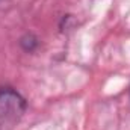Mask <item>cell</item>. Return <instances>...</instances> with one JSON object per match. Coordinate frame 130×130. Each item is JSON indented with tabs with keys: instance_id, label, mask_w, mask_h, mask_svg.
Returning <instances> with one entry per match:
<instances>
[{
	"instance_id": "6da1fadb",
	"label": "cell",
	"mask_w": 130,
	"mask_h": 130,
	"mask_svg": "<svg viewBox=\"0 0 130 130\" xmlns=\"http://www.w3.org/2000/svg\"><path fill=\"white\" fill-rule=\"evenodd\" d=\"M26 101L17 91L5 88L0 91V130H12L23 118Z\"/></svg>"
},
{
	"instance_id": "7a4b0ae2",
	"label": "cell",
	"mask_w": 130,
	"mask_h": 130,
	"mask_svg": "<svg viewBox=\"0 0 130 130\" xmlns=\"http://www.w3.org/2000/svg\"><path fill=\"white\" fill-rule=\"evenodd\" d=\"M9 3H11V0H0V11H3Z\"/></svg>"
}]
</instances>
